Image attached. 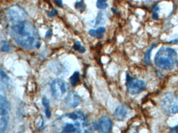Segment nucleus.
Instances as JSON below:
<instances>
[{"label": "nucleus", "mask_w": 178, "mask_h": 133, "mask_svg": "<svg viewBox=\"0 0 178 133\" xmlns=\"http://www.w3.org/2000/svg\"><path fill=\"white\" fill-rule=\"evenodd\" d=\"M11 35L16 42L24 48L34 49L41 46L37 30L29 21L23 20L14 23L11 28Z\"/></svg>", "instance_id": "1"}, {"label": "nucleus", "mask_w": 178, "mask_h": 133, "mask_svg": "<svg viewBox=\"0 0 178 133\" xmlns=\"http://www.w3.org/2000/svg\"><path fill=\"white\" fill-rule=\"evenodd\" d=\"M155 63L158 68L172 70L178 65L177 54L174 48L169 47H161L156 53Z\"/></svg>", "instance_id": "2"}, {"label": "nucleus", "mask_w": 178, "mask_h": 133, "mask_svg": "<svg viewBox=\"0 0 178 133\" xmlns=\"http://www.w3.org/2000/svg\"><path fill=\"white\" fill-rule=\"evenodd\" d=\"M51 89L53 97L58 101L65 100L69 93L67 83L60 79H56L52 81Z\"/></svg>", "instance_id": "3"}, {"label": "nucleus", "mask_w": 178, "mask_h": 133, "mask_svg": "<svg viewBox=\"0 0 178 133\" xmlns=\"http://www.w3.org/2000/svg\"><path fill=\"white\" fill-rule=\"evenodd\" d=\"M125 85L128 92L132 95L138 94L146 88L144 81L133 78L128 72L126 74Z\"/></svg>", "instance_id": "4"}, {"label": "nucleus", "mask_w": 178, "mask_h": 133, "mask_svg": "<svg viewBox=\"0 0 178 133\" xmlns=\"http://www.w3.org/2000/svg\"><path fill=\"white\" fill-rule=\"evenodd\" d=\"M93 127L99 132L108 133L112 129V121L108 116L103 115L99 118L98 122L94 124Z\"/></svg>", "instance_id": "5"}, {"label": "nucleus", "mask_w": 178, "mask_h": 133, "mask_svg": "<svg viewBox=\"0 0 178 133\" xmlns=\"http://www.w3.org/2000/svg\"><path fill=\"white\" fill-rule=\"evenodd\" d=\"M7 15L9 18L14 23L25 20V12L20 7L17 5L11 6L7 10Z\"/></svg>", "instance_id": "6"}, {"label": "nucleus", "mask_w": 178, "mask_h": 133, "mask_svg": "<svg viewBox=\"0 0 178 133\" xmlns=\"http://www.w3.org/2000/svg\"><path fill=\"white\" fill-rule=\"evenodd\" d=\"M9 120V111L5 109H0V132H3L6 130Z\"/></svg>", "instance_id": "7"}, {"label": "nucleus", "mask_w": 178, "mask_h": 133, "mask_svg": "<svg viewBox=\"0 0 178 133\" xmlns=\"http://www.w3.org/2000/svg\"><path fill=\"white\" fill-rule=\"evenodd\" d=\"M66 103L72 107H78L80 102L81 98L80 96L74 92H69L67 97L65 99Z\"/></svg>", "instance_id": "8"}, {"label": "nucleus", "mask_w": 178, "mask_h": 133, "mask_svg": "<svg viewBox=\"0 0 178 133\" xmlns=\"http://www.w3.org/2000/svg\"><path fill=\"white\" fill-rule=\"evenodd\" d=\"M129 113L128 109L123 105H119L116 109L114 115L115 118L118 121H123Z\"/></svg>", "instance_id": "9"}, {"label": "nucleus", "mask_w": 178, "mask_h": 133, "mask_svg": "<svg viewBox=\"0 0 178 133\" xmlns=\"http://www.w3.org/2000/svg\"><path fill=\"white\" fill-rule=\"evenodd\" d=\"M12 82L5 72L0 68V85L6 90L11 88Z\"/></svg>", "instance_id": "10"}, {"label": "nucleus", "mask_w": 178, "mask_h": 133, "mask_svg": "<svg viewBox=\"0 0 178 133\" xmlns=\"http://www.w3.org/2000/svg\"><path fill=\"white\" fill-rule=\"evenodd\" d=\"M0 109H5L8 111L11 109V105L8 103L4 91L0 88Z\"/></svg>", "instance_id": "11"}, {"label": "nucleus", "mask_w": 178, "mask_h": 133, "mask_svg": "<svg viewBox=\"0 0 178 133\" xmlns=\"http://www.w3.org/2000/svg\"><path fill=\"white\" fill-rule=\"evenodd\" d=\"M156 46V45L153 44L150 48H149L146 52L144 54V62L146 65H150L151 64V54L152 51V50Z\"/></svg>", "instance_id": "12"}, {"label": "nucleus", "mask_w": 178, "mask_h": 133, "mask_svg": "<svg viewBox=\"0 0 178 133\" xmlns=\"http://www.w3.org/2000/svg\"><path fill=\"white\" fill-rule=\"evenodd\" d=\"M42 103L43 105L45 107V113L46 116L48 119H49L51 116V112L50 109L49 101H48V100L46 97H44L42 98Z\"/></svg>", "instance_id": "13"}, {"label": "nucleus", "mask_w": 178, "mask_h": 133, "mask_svg": "<svg viewBox=\"0 0 178 133\" xmlns=\"http://www.w3.org/2000/svg\"><path fill=\"white\" fill-rule=\"evenodd\" d=\"M80 81V74L78 71H75L70 77V82L73 86L78 85Z\"/></svg>", "instance_id": "14"}, {"label": "nucleus", "mask_w": 178, "mask_h": 133, "mask_svg": "<svg viewBox=\"0 0 178 133\" xmlns=\"http://www.w3.org/2000/svg\"><path fill=\"white\" fill-rule=\"evenodd\" d=\"M89 35L93 37H95L98 39H102L103 38L104 36L103 33H100L99 31H98V30H94V29H91L89 32Z\"/></svg>", "instance_id": "15"}, {"label": "nucleus", "mask_w": 178, "mask_h": 133, "mask_svg": "<svg viewBox=\"0 0 178 133\" xmlns=\"http://www.w3.org/2000/svg\"><path fill=\"white\" fill-rule=\"evenodd\" d=\"M73 47L75 51H77L80 53H83L86 52V48L81 45V43L79 41L76 42Z\"/></svg>", "instance_id": "16"}, {"label": "nucleus", "mask_w": 178, "mask_h": 133, "mask_svg": "<svg viewBox=\"0 0 178 133\" xmlns=\"http://www.w3.org/2000/svg\"><path fill=\"white\" fill-rule=\"evenodd\" d=\"M171 111L173 113H178V97L176 98L170 106Z\"/></svg>", "instance_id": "17"}, {"label": "nucleus", "mask_w": 178, "mask_h": 133, "mask_svg": "<svg viewBox=\"0 0 178 133\" xmlns=\"http://www.w3.org/2000/svg\"><path fill=\"white\" fill-rule=\"evenodd\" d=\"M75 7L76 9H79L80 12H83L85 10V4L83 2H78L75 4Z\"/></svg>", "instance_id": "18"}, {"label": "nucleus", "mask_w": 178, "mask_h": 133, "mask_svg": "<svg viewBox=\"0 0 178 133\" xmlns=\"http://www.w3.org/2000/svg\"><path fill=\"white\" fill-rule=\"evenodd\" d=\"M159 6H156L153 10V18L154 19L157 20L158 19V17H159Z\"/></svg>", "instance_id": "19"}, {"label": "nucleus", "mask_w": 178, "mask_h": 133, "mask_svg": "<svg viewBox=\"0 0 178 133\" xmlns=\"http://www.w3.org/2000/svg\"><path fill=\"white\" fill-rule=\"evenodd\" d=\"M96 6L100 9H105L108 6V4L104 2H102L100 0H98L96 2Z\"/></svg>", "instance_id": "20"}, {"label": "nucleus", "mask_w": 178, "mask_h": 133, "mask_svg": "<svg viewBox=\"0 0 178 133\" xmlns=\"http://www.w3.org/2000/svg\"><path fill=\"white\" fill-rule=\"evenodd\" d=\"M9 49H10V48H9V46L7 44V43L6 42H4V43L3 44V45L1 48L2 51H4V52H7L9 51Z\"/></svg>", "instance_id": "21"}, {"label": "nucleus", "mask_w": 178, "mask_h": 133, "mask_svg": "<svg viewBox=\"0 0 178 133\" xmlns=\"http://www.w3.org/2000/svg\"><path fill=\"white\" fill-rule=\"evenodd\" d=\"M57 14V11L56 9H54L52 10L50 12H48L47 13V15H48V16L50 17H52L55 16V15H56Z\"/></svg>", "instance_id": "22"}, {"label": "nucleus", "mask_w": 178, "mask_h": 133, "mask_svg": "<svg viewBox=\"0 0 178 133\" xmlns=\"http://www.w3.org/2000/svg\"><path fill=\"white\" fill-rule=\"evenodd\" d=\"M55 4L59 7H61L62 6V0H54Z\"/></svg>", "instance_id": "23"}, {"label": "nucleus", "mask_w": 178, "mask_h": 133, "mask_svg": "<svg viewBox=\"0 0 178 133\" xmlns=\"http://www.w3.org/2000/svg\"><path fill=\"white\" fill-rule=\"evenodd\" d=\"M171 132H178V125H176L171 129L170 130Z\"/></svg>", "instance_id": "24"}, {"label": "nucleus", "mask_w": 178, "mask_h": 133, "mask_svg": "<svg viewBox=\"0 0 178 133\" xmlns=\"http://www.w3.org/2000/svg\"><path fill=\"white\" fill-rule=\"evenodd\" d=\"M52 31H51L50 30H48V31L46 32L45 37H46V38H51V37H52Z\"/></svg>", "instance_id": "25"}, {"label": "nucleus", "mask_w": 178, "mask_h": 133, "mask_svg": "<svg viewBox=\"0 0 178 133\" xmlns=\"http://www.w3.org/2000/svg\"><path fill=\"white\" fill-rule=\"evenodd\" d=\"M174 50H175V52H176V53H177V55H178V47L175 48H174Z\"/></svg>", "instance_id": "26"}, {"label": "nucleus", "mask_w": 178, "mask_h": 133, "mask_svg": "<svg viewBox=\"0 0 178 133\" xmlns=\"http://www.w3.org/2000/svg\"><path fill=\"white\" fill-rule=\"evenodd\" d=\"M100 1H102V2H106L107 1V0H100Z\"/></svg>", "instance_id": "27"}]
</instances>
